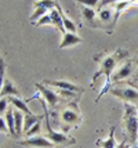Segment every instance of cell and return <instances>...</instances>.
<instances>
[{"label":"cell","instance_id":"1","mask_svg":"<svg viewBox=\"0 0 138 148\" xmlns=\"http://www.w3.org/2000/svg\"><path fill=\"white\" fill-rule=\"evenodd\" d=\"M128 57V51L124 50V49H116V51H113L112 54H101V56H97V60L99 61V69L95 73L94 76L91 77V82H95L99 76L105 75V82H109L112 83V73H113V69L118 64L119 61L124 60V58Z\"/></svg>","mask_w":138,"mask_h":148},{"label":"cell","instance_id":"2","mask_svg":"<svg viewBox=\"0 0 138 148\" xmlns=\"http://www.w3.org/2000/svg\"><path fill=\"white\" fill-rule=\"evenodd\" d=\"M138 112L137 107H134L131 104H124V126L126 132L128 134L130 143H135L138 137Z\"/></svg>","mask_w":138,"mask_h":148},{"label":"cell","instance_id":"3","mask_svg":"<svg viewBox=\"0 0 138 148\" xmlns=\"http://www.w3.org/2000/svg\"><path fill=\"white\" fill-rule=\"evenodd\" d=\"M43 110H44V121H46V130H47V134L46 137L50 140L51 143L55 144V147H66V145H72L76 143L75 138H71L68 137L66 134L61 133V132H54L51 125H50V119H48V110H47V105L43 104L41 105Z\"/></svg>","mask_w":138,"mask_h":148},{"label":"cell","instance_id":"4","mask_svg":"<svg viewBox=\"0 0 138 148\" xmlns=\"http://www.w3.org/2000/svg\"><path fill=\"white\" fill-rule=\"evenodd\" d=\"M35 87L39 90V93L43 96L44 98V103L50 107V108H54L59 101H62V97L57 94V91H54L50 89V86H46L44 83H36Z\"/></svg>","mask_w":138,"mask_h":148},{"label":"cell","instance_id":"5","mask_svg":"<svg viewBox=\"0 0 138 148\" xmlns=\"http://www.w3.org/2000/svg\"><path fill=\"white\" fill-rule=\"evenodd\" d=\"M61 121L65 125V130H68V127L71 125H79L82 121V116L79 114V110L75 104H71V107H68L61 112Z\"/></svg>","mask_w":138,"mask_h":148},{"label":"cell","instance_id":"6","mask_svg":"<svg viewBox=\"0 0 138 148\" xmlns=\"http://www.w3.org/2000/svg\"><path fill=\"white\" fill-rule=\"evenodd\" d=\"M111 94L124 100L126 103L138 104V90L135 87H112Z\"/></svg>","mask_w":138,"mask_h":148},{"label":"cell","instance_id":"7","mask_svg":"<svg viewBox=\"0 0 138 148\" xmlns=\"http://www.w3.org/2000/svg\"><path fill=\"white\" fill-rule=\"evenodd\" d=\"M20 145L27 148H55V144L51 143L46 136H33L24 141H18Z\"/></svg>","mask_w":138,"mask_h":148},{"label":"cell","instance_id":"8","mask_svg":"<svg viewBox=\"0 0 138 148\" xmlns=\"http://www.w3.org/2000/svg\"><path fill=\"white\" fill-rule=\"evenodd\" d=\"M43 83L46 86H53V87H57V89H61V90H69L73 91V93H82L83 89L73 84L72 82H66V80H43Z\"/></svg>","mask_w":138,"mask_h":148},{"label":"cell","instance_id":"9","mask_svg":"<svg viewBox=\"0 0 138 148\" xmlns=\"http://www.w3.org/2000/svg\"><path fill=\"white\" fill-rule=\"evenodd\" d=\"M80 11H82V15L84 18V22L88 26H91V28H101L99 22L97 21L98 15H97L94 8H90V7H86L80 4Z\"/></svg>","mask_w":138,"mask_h":148},{"label":"cell","instance_id":"10","mask_svg":"<svg viewBox=\"0 0 138 148\" xmlns=\"http://www.w3.org/2000/svg\"><path fill=\"white\" fill-rule=\"evenodd\" d=\"M133 73V64L131 61H126L122 66H119L115 73H112V83L113 82H119V80H123V79H127Z\"/></svg>","mask_w":138,"mask_h":148},{"label":"cell","instance_id":"11","mask_svg":"<svg viewBox=\"0 0 138 148\" xmlns=\"http://www.w3.org/2000/svg\"><path fill=\"white\" fill-rule=\"evenodd\" d=\"M0 94L1 97H20V90L13 84V82H10L8 79H3L1 80V89H0Z\"/></svg>","mask_w":138,"mask_h":148},{"label":"cell","instance_id":"12","mask_svg":"<svg viewBox=\"0 0 138 148\" xmlns=\"http://www.w3.org/2000/svg\"><path fill=\"white\" fill-rule=\"evenodd\" d=\"M83 42V39L77 36L76 33L72 32H66L64 33V38H62V42L59 43V49H66V47H71V46L79 45Z\"/></svg>","mask_w":138,"mask_h":148},{"label":"cell","instance_id":"13","mask_svg":"<svg viewBox=\"0 0 138 148\" xmlns=\"http://www.w3.org/2000/svg\"><path fill=\"white\" fill-rule=\"evenodd\" d=\"M115 130H116V126H112L109 129V134L106 138L104 140H98L97 141V145L101 148H116V141H115Z\"/></svg>","mask_w":138,"mask_h":148},{"label":"cell","instance_id":"14","mask_svg":"<svg viewBox=\"0 0 138 148\" xmlns=\"http://www.w3.org/2000/svg\"><path fill=\"white\" fill-rule=\"evenodd\" d=\"M50 17H51V19H53V25L58 29L59 32L62 33H66V29H65V25H64V21H62V17H61V14H59V11L57 10V7L55 8H53L51 11H50Z\"/></svg>","mask_w":138,"mask_h":148},{"label":"cell","instance_id":"15","mask_svg":"<svg viewBox=\"0 0 138 148\" xmlns=\"http://www.w3.org/2000/svg\"><path fill=\"white\" fill-rule=\"evenodd\" d=\"M135 0H123V1H119V3H116L115 4V14H113V21H112V28L115 26V24L118 22L119 19V15L124 11L127 7L130 6V4H133Z\"/></svg>","mask_w":138,"mask_h":148},{"label":"cell","instance_id":"16","mask_svg":"<svg viewBox=\"0 0 138 148\" xmlns=\"http://www.w3.org/2000/svg\"><path fill=\"white\" fill-rule=\"evenodd\" d=\"M8 98V101L13 104L14 107L17 108V110H20V111H22L25 115H32L33 112L29 108H28V105H27V103L25 101H22L20 97H14V96H10V97H7Z\"/></svg>","mask_w":138,"mask_h":148},{"label":"cell","instance_id":"17","mask_svg":"<svg viewBox=\"0 0 138 148\" xmlns=\"http://www.w3.org/2000/svg\"><path fill=\"white\" fill-rule=\"evenodd\" d=\"M24 119H25V114L20 110H14V122H15V130H17V136L20 137L24 132Z\"/></svg>","mask_w":138,"mask_h":148},{"label":"cell","instance_id":"18","mask_svg":"<svg viewBox=\"0 0 138 148\" xmlns=\"http://www.w3.org/2000/svg\"><path fill=\"white\" fill-rule=\"evenodd\" d=\"M43 119V116H39V115H25V119H24V132L28 133L29 130L32 129V126H35L37 122H40Z\"/></svg>","mask_w":138,"mask_h":148},{"label":"cell","instance_id":"19","mask_svg":"<svg viewBox=\"0 0 138 148\" xmlns=\"http://www.w3.org/2000/svg\"><path fill=\"white\" fill-rule=\"evenodd\" d=\"M6 122L8 125V132L11 137H18L17 136V130H15V122H14V110H7L6 112Z\"/></svg>","mask_w":138,"mask_h":148},{"label":"cell","instance_id":"20","mask_svg":"<svg viewBox=\"0 0 138 148\" xmlns=\"http://www.w3.org/2000/svg\"><path fill=\"white\" fill-rule=\"evenodd\" d=\"M57 10L59 11V14H61V17H62V21H64V25H65V29L66 32H72V33H76V25H75V22L73 21H71V19L66 17L65 14H64V11H62V8H61V6H59V3L57 4Z\"/></svg>","mask_w":138,"mask_h":148},{"label":"cell","instance_id":"21","mask_svg":"<svg viewBox=\"0 0 138 148\" xmlns=\"http://www.w3.org/2000/svg\"><path fill=\"white\" fill-rule=\"evenodd\" d=\"M98 19L99 22H105L109 25V28H112V21H113V14L109 8H102V10H99L98 13Z\"/></svg>","mask_w":138,"mask_h":148},{"label":"cell","instance_id":"22","mask_svg":"<svg viewBox=\"0 0 138 148\" xmlns=\"http://www.w3.org/2000/svg\"><path fill=\"white\" fill-rule=\"evenodd\" d=\"M58 4V1L57 0H36L35 3H33V6L35 8H37V7H43V8H46L48 11H51L53 8H55Z\"/></svg>","mask_w":138,"mask_h":148},{"label":"cell","instance_id":"23","mask_svg":"<svg viewBox=\"0 0 138 148\" xmlns=\"http://www.w3.org/2000/svg\"><path fill=\"white\" fill-rule=\"evenodd\" d=\"M48 13V10H46V8H43V7H37V8H35V13L31 15V18H29V21L32 22L33 25L39 21L43 15H46V14Z\"/></svg>","mask_w":138,"mask_h":148},{"label":"cell","instance_id":"24","mask_svg":"<svg viewBox=\"0 0 138 148\" xmlns=\"http://www.w3.org/2000/svg\"><path fill=\"white\" fill-rule=\"evenodd\" d=\"M41 25H53V19L50 17V11H48L46 15H43V17L35 24V26H41Z\"/></svg>","mask_w":138,"mask_h":148},{"label":"cell","instance_id":"25","mask_svg":"<svg viewBox=\"0 0 138 148\" xmlns=\"http://www.w3.org/2000/svg\"><path fill=\"white\" fill-rule=\"evenodd\" d=\"M76 3H79L82 6H86V7H90V8H94L99 3V0H75Z\"/></svg>","mask_w":138,"mask_h":148},{"label":"cell","instance_id":"26","mask_svg":"<svg viewBox=\"0 0 138 148\" xmlns=\"http://www.w3.org/2000/svg\"><path fill=\"white\" fill-rule=\"evenodd\" d=\"M40 126H41V125H40V122H37L35 126H32V129L29 130L28 133H25V134H27V137H33V136L39 134V133H40Z\"/></svg>","mask_w":138,"mask_h":148},{"label":"cell","instance_id":"27","mask_svg":"<svg viewBox=\"0 0 138 148\" xmlns=\"http://www.w3.org/2000/svg\"><path fill=\"white\" fill-rule=\"evenodd\" d=\"M0 130H1V133H8V134H10V132H8V125H7L4 116L0 118Z\"/></svg>","mask_w":138,"mask_h":148},{"label":"cell","instance_id":"28","mask_svg":"<svg viewBox=\"0 0 138 148\" xmlns=\"http://www.w3.org/2000/svg\"><path fill=\"white\" fill-rule=\"evenodd\" d=\"M119 1H123V0H101L99 1V4H98V8L99 10H102L104 8V6H106V4H112V3H119Z\"/></svg>","mask_w":138,"mask_h":148},{"label":"cell","instance_id":"29","mask_svg":"<svg viewBox=\"0 0 138 148\" xmlns=\"http://www.w3.org/2000/svg\"><path fill=\"white\" fill-rule=\"evenodd\" d=\"M7 103H8V98L7 97H1V100H0V112H1V115H4V111L7 108Z\"/></svg>","mask_w":138,"mask_h":148},{"label":"cell","instance_id":"30","mask_svg":"<svg viewBox=\"0 0 138 148\" xmlns=\"http://www.w3.org/2000/svg\"><path fill=\"white\" fill-rule=\"evenodd\" d=\"M128 141H130V140L124 138V140L120 143V144H118V147H116V148H130V147H128Z\"/></svg>","mask_w":138,"mask_h":148},{"label":"cell","instance_id":"31","mask_svg":"<svg viewBox=\"0 0 138 148\" xmlns=\"http://www.w3.org/2000/svg\"><path fill=\"white\" fill-rule=\"evenodd\" d=\"M0 75H1V80L4 79V61L3 60H0Z\"/></svg>","mask_w":138,"mask_h":148},{"label":"cell","instance_id":"32","mask_svg":"<svg viewBox=\"0 0 138 148\" xmlns=\"http://www.w3.org/2000/svg\"><path fill=\"white\" fill-rule=\"evenodd\" d=\"M131 86H133V87H135V89H137V90H138V84H134V83H131Z\"/></svg>","mask_w":138,"mask_h":148},{"label":"cell","instance_id":"33","mask_svg":"<svg viewBox=\"0 0 138 148\" xmlns=\"http://www.w3.org/2000/svg\"><path fill=\"white\" fill-rule=\"evenodd\" d=\"M130 148H138V145H131Z\"/></svg>","mask_w":138,"mask_h":148},{"label":"cell","instance_id":"34","mask_svg":"<svg viewBox=\"0 0 138 148\" xmlns=\"http://www.w3.org/2000/svg\"><path fill=\"white\" fill-rule=\"evenodd\" d=\"M137 112H138V105H137Z\"/></svg>","mask_w":138,"mask_h":148},{"label":"cell","instance_id":"35","mask_svg":"<svg viewBox=\"0 0 138 148\" xmlns=\"http://www.w3.org/2000/svg\"><path fill=\"white\" fill-rule=\"evenodd\" d=\"M137 65H138V60H137Z\"/></svg>","mask_w":138,"mask_h":148}]
</instances>
